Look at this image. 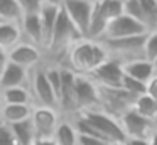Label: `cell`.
Listing matches in <instances>:
<instances>
[{"mask_svg":"<svg viewBox=\"0 0 157 145\" xmlns=\"http://www.w3.org/2000/svg\"><path fill=\"white\" fill-rule=\"evenodd\" d=\"M59 9H61V7L44 5L42 10H41V13H39V17H41V27H42V51H46L48 46H49V40H51L52 30H54V25H56V20H58Z\"/></svg>","mask_w":157,"mask_h":145,"instance_id":"ac0fdd59","label":"cell"},{"mask_svg":"<svg viewBox=\"0 0 157 145\" xmlns=\"http://www.w3.org/2000/svg\"><path fill=\"white\" fill-rule=\"evenodd\" d=\"M122 90H123V91H127V93H128L130 96L139 98V96H142V94H145V84L140 83V81L132 79V78H128V76H125V74H123V79H122Z\"/></svg>","mask_w":157,"mask_h":145,"instance_id":"f1b7e54d","label":"cell"},{"mask_svg":"<svg viewBox=\"0 0 157 145\" xmlns=\"http://www.w3.org/2000/svg\"><path fill=\"white\" fill-rule=\"evenodd\" d=\"M125 138H139V140H149V137L155 132V125L152 120H147L142 115H139L133 108L127 110L118 118Z\"/></svg>","mask_w":157,"mask_h":145,"instance_id":"ba28073f","label":"cell"},{"mask_svg":"<svg viewBox=\"0 0 157 145\" xmlns=\"http://www.w3.org/2000/svg\"><path fill=\"white\" fill-rule=\"evenodd\" d=\"M149 30L145 29V25L137 20L130 19L127 15H120L115 20L108 24L105 34L101 39H127V37H135V36H144ZM100 39V40H101Z\"/></svg>","mask_w":157,"mask_h":145,"instance_id":"8fae6325","label":"cell"},{"mask_svg":"<svg viewBox=\"0 0 157 145\" xmlns=\"http://www.w3.org/2000/svg\"><path fill=\"white\" fill-rule=\"evenodd\" d=\"M152 64H154V71H155V74H157V57L152 61Z\"/></svg>","mask_w":157,"mask_h":145,"instance_id":"f35d334b","label":"cell"},{"mask_svg":"<svg viewBox=\"0 0 157 145\" xmlns=\"http://www.w3.org/2000/svg\"><path fill=\"white\" fill-rule=\"evenodd\" d=\"M29 69L7 63L2 71L0 78V90H10V88H27L29 86Z\"/></svg>","mask_w":157,"mask_h":145,"instance_id":"5bb4252c","label":"cell"},{"mask_svg":"<svg viewBox=\"0 0 157 145\" xmlns=\"http://www.w3.org/2000/svg\"><path fill=\"white\" fill-rule=\"evenodd\" d=\"M90 79L98 88H122L123 67L120 63L113 59H106L98 69L90 74Z\"/></svg>","mask_w":157,"mask_h":145,"instance_id":"7c38bea8","label":"cell"},{"mask_svg":"<svg viewBox=\"0 0 157 145\" xmlns=\"http://www.w3.org/2000/svg\"><path fill=\"white\" fill-rule=\"evenodd\" d=\"M0 106H2V101H0Z\"/></svg>","mask_w":157,"mask_h":145,"instance_id":"f6af8a7d","label":"cell"},{"mask_svg":"<svg viewBox=\"0 0 157 145\" xmlns=\"http://www.w3.org/2000/svg\"><path fill=\"white\" fill-rule=\"evenodd\" d=\"M32 105H2L0 106V123L14 125L31 118Z\"/></svg>","mask_w":157,"mask_h":145,"instance_id":"e0dca14e","label":"cell"},{"mask_svg":"<svg viewBox=\"0 0 157 145\" xmlns=\"http://www.w3.org/2000/svg\"><path fill=\"white\" fill-rule=\"evenodd\" d=\"M44 5H49V7H61L63 5V0H42Z\"/></svg>","mask_w":157,"mask_h":145,"instance_id":"d590c367","label":"cell"},{"mask_svg":"<svg viewBox=\"0 0 157 145\" xmlns=\"http://www.w3.org/2000/svg\"><path fill=\"white\" fill-rule=\"evenodd\" d=\"M75 100L78 115L85 111L98 110L100 106V91L98 86L88 76H78L75 79Z\"/></svg>","mask_w":157,"mask_h":145,"instance_id":"9c48e42d","label":"cell"},{"mask_svg":"<svg viewBox=\"0 0 157 145\" xmlns=\"http://www.w3.org/2000/svg\"><path fill=\"white\" fill-rule=\"evenodd\" d=\"M44 71H46V78H48L52 91H54L56 96L59 98V91H61V66L44 67Z\"/></svg>","mask_w":157,"mask_h":145,"instance_id":"4dcf8cb0","label":"cell"},{"mask_svg":"<svg viewBox=\"0 0 157 145\" xmlns=\"http://www.w3.org/2000/svg\"><path fill=\"white\" fill-rule=\"evenodd\" d=\"M22 12L15 0H0V19L9 24H21Z\"/></svg>","mask_w":157,"mask_h":145,"instance_id":"d4e9b609","label":"cell"},{"mask_svg":"<svg viewBox=\"0 0 157 145\" xmlns=\"http://www.w3.org/2000/svg\"><path fill=\"white\" fill-rule=\"evenodd\" d=\"M144 12V22H145L147 30L157 29V0H139Z\"/></svg>","mask_w":157,"mask_h":145,"instance_id":"484cf974","label":"cell"},{"mask_svg":"<svg viewBox=\"0 0 157 145\" xmlns=\"http://www.w3.org/2000/svg\"><path fill=\"white\" fill-rule=\"evenodd\" d=\"M145 94H149L152 100L157 101V74H154V78L145 84Z\"/></svg>","mask_w":157,"mask_h":145,"instance_id":"d6a6232c","label":"cell"},{"mask_svg":"<svg viewBox=\"0 0 157 145\" xmlns=\"http://www.w3.org/2000/svg\"><path fill=\"white\" fill-rule=\"evenodd\" d=\"M9 127H10L19 145H32L36 142V133H34V128H32L31 118L25 121H21V123L9 125Z\"/></svg>","mask_w":157,"mask_h":145,"instance_id":"7402d4cb","label":"cell"},{"mask_svg":"<svg viewBox=\"0 0 157 145\" xmlns=\"http://www.w3.org/2000/svg\"><path fill=\"white\" fill-rule=\"evenodd\" d=\"M91 2H101V0H91Z\"/></svg>","mask_w":157,"mask_h":145,"instance_id":"b9f144b4","label":"cell"},{"mask_svg":"<svg viewBox=\"0 0 157 145\" xmlns=\"http://www.w3.org/2000/svg\"><path fill=\"white\" fill-rule=\"evenodd\" d=\"M93 5H95V2H91V0H63V5H61L63 12L68 15V19L78 29V32L81 34L83 39H86Z\"/></svg>","mask_w":157,"mask_h":145,"instance_id":"30bf717a","label":"cell"},{"mask_svg":"<svg viewBox=\"0 0 157 145\" xmlns=\"http://www.w3.org/2000/svg\"><path fill=\"white\" fill-rule=\"evenodd\" d=\"M123 15L130 17V19H133L145 25V22H144V12H142V7H140L139 0H123Z\"/></svg>","mask_w":157,"mask_h":145,"instance_id":"4316f807","label":"cell"},{"mask_svg":"<svg viewBox=\"0 0 157 145\" xmlns=\"http://www.w3.org/2000/svg\"><path fill=\"white\" fill-rule=\"evenodd\" d=\"M61 115L56 108H46V106H32L31 113V123L37 138H52L56 133Z\"/></svg>","mask_w":157,"mask_h":145,"instance_id":"52a82bcc","label":"cell"},{"mask_svg":"<svg viewBox=\"0 0 157 145\" xmlns=\"http://www.w3.org/2000/svg\"><path fill=\"white\" fill-rule=\"evenodd\" d=\"M145 36H135V37H127V39H101V46L105 47L108 59H113L117 63L123 64L132 63L137 59H144V42Z\"/></svg>","mask_w":157,"mask_h":145,"instance_id":"7a4b0ae2","label":"cell"},{"mask_svg":"<svg viewBox=\"0 0 157 145\" xmlns=\"http://www.w3.org/2000/svg\"><path fill=\"white\" fill-rule=\"evenodd\" d=\"M19 5V9H21L22 15H37V13H41L42 7H44V3H42V0H15Z\"/></svg>","mask_w":157,"mask_h":145,"instance_id":"f546056e","label":"cell"},{"mask_svg":"<svg viewBox=\"0 0 157 145\" xmlns=\"http://www.w3.org/2000/svg\"><path fill=\"white\" fill-rule=\"evenodd\" d=\"M154 125H155V132H157V118H155V121H154Z\"/></svg>","mask_w":157,"mask_h":145,"instance_id":"60d3db41","label":"cell"},{"mask_svg":"<svg viewBox=\"0 0 157 145\" xmlns=\"http://www.w3.org/2000/svg\"><path fill=\"white\" fill-rule=\"evenodd\" d=\"M2 71H4V66H0V78H2Z\"/></svg>","mask_w":157,"mask_h":145,"instance_id":"ab89813d","label":"cell"},{"mask_svg":"<svg viewBox=\"0 0 157 145\" xmlns=\"http://www.w3.org/2000/svg\"><path fill=\"white\" fill-rule=\"evenodd\" d=\"M100 91V106L98 110L118 120L127 110L133 106L135 98L130 96L122 88H98Z\"/></svg>","mask_w":157,"mask_h":145,"instance_id":"8992f818","label":"cell"},{"mask_svg":"<svg viewBox=\"0 0 157 145\" xmlns=\"http://www.w3.org/2000/svg\"><path fill=\"white\" fill-rule=\"evenodd\" d=\"M0 101H2V105H32L29 88L0 90Z\"/></svg>","mask_w":157,"mask_h":145,"instance_id":"44dd1931","label":"cell"},{"mask_svg":"<svg viewBox=\"0 0 157 145\" xmlns=\"http://www.w3.org/2000/svg\"><path fill=\"white\" fill-rule=\"evenodd\" d=\"M64 57L68 69H71L78 76H90L108 59V54L101 46V42L91 39H81L69 47Z\"/></svg>","mask_w":157,"mask_h":145,"instance_id":"6da1fadb","label":"cell"},{"mask_svg":"<svg viewBox=\"0 0 157 145\" xmlns=\"http://www.w3.org/2000/svg\"><path fill=\"white\" fill-rule=\"evenodd\" d=\"M0 24H4V20H2V19H0Z\"/></svg>","mask_w":157,"mask_h":145,"instance_id":"ee69618b","label":"cell"},{"mask_svg":"<svg viewBox=\"0 0 157 145\" xmlns=\"http://www.w3.org/2000/svg\"><path fill=\"white\" fill-rule=\"evenodd\" d=\"M29 93L32 98V106H46L58 110V96L52 91L44 67L37 66L29 73Z\"/></svg>","mask_w":157,"mask_h":145,"instance_id":"277c9868","label":"cell"},{"mask_svg":"<svg viewBox=\"0 0 157 145\" xmlns=\"http://www.w3.org/2000/svg\"><path fill=\"white\" fill-rule=\"evenodd\" d=\"M132 108L139 115H142L144 118L155 121V118H157V101L152 100L149 94H142V96L135 98Z\"/></svg>","mask_w":157,"mask_h":145,"instance_id":"603a6c76","label":"cell"},{"mask_svg":"<svg viewBox=\"0 0 157 145\" xmlns=\"http://www.w3.org/2000/svg\"><path fill=\"white\" fill-rule=\"evenodd\" d=\"M0 145H19L10 127L5 123H0Z\"/></svg>","mask_w":157,"mask_h":145,"instance_id":"1f68e13d","label":"cell"},{"mask_svg":"<svg viewBox=\"0 0 157 145\" xmlns=\"http://www.w3.org/2000/svg\"><path fill=\"white\" fill-rule=\"evenodd\" d=\"M42 61V49L34 44L21 42L7 52V63L17 64L24 69H34L41 64Z\"/></svg>","mask_w":157,"mask_h":145,"instance_id":"4fadbf2b","label":"cell"},{"mask_svg":"<svg viewBox=\"0 0 157 145\" xmlns=\"http://www.w3.org/2000/svg\"><path fill=\"white\" fill-rule=\"evenodd\" d=\"M123 74L135 81H140V83L147 84L150 79L154 78L155 71H154V64L150 61H147L145 57L144 59H137L132 61V63H127L123 64Z\"/></svg>","mask_w":157,"mask_h":145,"instance_id":"2e32d148","label":"cell"},{"mask_svg":"<svg viewBox=\"0 0 157 145\" xmlns=\"http://www.w3.org/2000/svg\"><path fill=\"white\" fill-rule=\"evenodd\" d=\"M7 64V52L0 51V66H5Z\"/></svg>","mask_w":157,"mask_h":145,"instance_id":"8d00e7d4","label":"cell"},{"mask_svg":"<svg viewBox=\"0 0 157 145\" xmlns=\"http://www.w3.org/2000/svg\"><path fill=\"white\" fill-rule=\"evenodd\" d=\"M98 7L100 13L106 22H112L117 17L123 15V0H101V2H95Z\"/></svg>","mask_w":157,"mask_h":145,"instance_id":"cb8c5ba5","label":"cell"},{"mask_svg":"<svg viewBox=\"0 0 157 145\" xmlns=\"http://www.w3.org/2000/svg\"><path fill=\"white\" fill-rule=\"evenodd\" d=\"M21 42H24V39H22L21 27L17 24H0V51L9 52Z\"/></svg>","mask_w":157,"mask_h":145,"instance_id":"d6986e66","label":"cell"},{"mask_svg":"<svg viewBox=\"0 0 157 145\" xmlns=\"http://www.w3.org/2000/svg\"><path fill=\"white\" fill-rule=\"evenodd\" d=\"M125 145H149V142L139 140V138H128V140H125Z\"/></svg>","mask_w":157,"mask_h":145,"instance_id":"836d02e7","label":"cell"},{"mask_svg":"<svg viewBox=\"0 0 157 145\" xmlns=\"http://www.w3.org/2000/svg\"><path fill=\"white\" fill-rule=\"evenodd\" d=\"M19 27H21L24 42L34 44V46L42 49V27H41V17H39V13L37 15L22 17Z\"/></svg>","mask_w":157,"mask_h":145,"instance_id":"9a60e30c","label":"cell"},{"mask_svg":"<svg viewBox=\"0 0 157 145\" xmlns=\"http://www.w3.org/2000/svg\"><path fill=\"white\" fill-rule=\"evenodd\" d=\"M79 116L85 118L108 143H125V133H123L120 121L117 118L110 116L100 110L85 111V113H79Z\"/></svg>","mask_w":157,"mask_h":145,"instance_id":"5b68a950","label":"cell"},{"mask_svg":"<svg viewBox=\"0 0 157 145\" xmlns=\"http://www.w3.org/2000/svg\"><path fill=\"white\" fill-rule=\"evenodd\" d=\"M32 145H56L52 138H37Z\"/></svg>","mask_w":157,"mask_h":145,"instance_id":"e575fe53","label":"cell"},{"mask_svg":"<svg viewBox=\"0 0 157 145\" xmlns=\"http://www.w3.org/2000/svg\"><path fill=\"white\" fill-rule=\"evenodd\" d=\"M144 57L150 63L157 57V29L147 32L145 42H144Z\"/></svg>","mask_w":157,"mask_h":145,"instance_id":"83f0119b","label":"cell"},{"mask_svg":"<svg viewBox=\"0 0 157 145\" xmlns=\"http://www.w3.org/2000/svg\"><path fill=\"white\" fill-rule=\"evenodd\" d=\"M52 140H54L56 145H79V135L76 132L73 121L61 118Z\"/></svg>","mask_w":157,"mask_h":145,"instance_id":"ffe728a7","label":"cell"},{"mask_svg":"<svg viewBox=\"0 0 157 145\" xmlns=\"http://www.w3.org/2000/svg\"><path fill=\"white\" fill-rule=\"evenodd\" d=\"M147 142H149V145H157V132H154V133L149 137Z\"/></svg>","mask_w":157,"mask_h":145,"instance_id":"74e56055","label":"cell"},{"mask_svg":"<svg viewBox=\"0 0 157 145\" xmlns=\"http://www.w3.org/2000/svg\"><path fill=\"white\" fill-rule=\"evenodd\" d=\"M113 145H125V143H113Z\"/></svg>","mask_w":157,"mask_h":145,"instance_id":"7bdbcfd3","label":"cell"},{"mask_svg":"<svg viewBox=\"0 0 157 145\" xmlns=\"http://www.w3.org/2000/svg\"><path fill=\"white\" fill-rule=\"evenodd\" d=\"M81 34L78 32L73 22L68 19L63 9H59L58 13V20H56V25L54 30H52V36L51 40H49V46H48V52H51L54 57H61L66 56V52L69 51V47L73 44H76L78 40H81Z\"/></svg>","mask_w":157,"mask_h":145,"instance_id":"3957f363","label":"cell"}]
</instances>
